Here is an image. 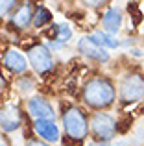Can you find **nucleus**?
<instances>
[{
  "instance_id": "nucleus-1",
  "label": "nucleus",
  "mask_w": 144,
  "mask_h": 146,
  "mask_svg": "<svg viewBox=\"0 0 144 146\" xmlns=\"http://www.w3.org/2000/svg\"><path fill=\"white\" fill-rule=\"evenodd\" d=\"M116 102V85L107 76H92L89 78L81 87V104L90 109L92 113L96 111H105L113 107Z\"/></svg>"
},
{
  "instance_id": "nucleus-2",
  "label": "nucleus",
  "mask_w": 144,
  "mask_h": 146,
  "mask_svg": "<svg viewBox=\"0 0 144 146\" xmlns=\"http://www.w3.org/2000/svg\"><path fill=\"white\" fill-rule=\"evenodd\" d=\"M61 128H63V135H65L67 141L81 144L90 135L87 111L83 107L76 106V104L65 106L61 109Z\"/></svg>"
},
{
  "instance_id": "nucleus-3",
  "label": "nucleus",
  "mask_w": 144,
  "mask_h": 146,
  "mask_svg": "<svg viewBox=\"0 0 144 146\" xmlns=\"http://www.w3.org/2000/svg\"><path fill=\"white\" fill-rule=\"evenodd\" d=\"M116 98L124 106H133L144 98V74L139 70H127L116 87Z\"/></svg>"
},
{
  "instance_id": "nucleus-4",
  "label": "nucleus",
  "mask_w": 144,
  "mask_h": 146,
  "mask_svg": "<svg viewBox=\"0 0 144 146\" xmlns=\"http://www.w3.org/2000/svg\"><path fill=\"white\" fill-rule=\"evenodd\" d=\"M89 131L100 143H111L118 133V122L107 111H96L89 115Z\"/></svg>"
},
{
  "instance_id": "nucleus-5",
  "label": "nucleus",
  "mask_w": 144,
  "mask_h": 146,
  "mask_svg": "<svg viewBox=\"0 0 144 146\" xmlns=\"http://www.w3.org/2000/svg\"><path fill=\"white\" fill-rule=\"evenodd\" d=\"M26 59H28V65L32 67V70L39 76H46L55 67L54 56H52V52L48 50L46 44H43V43L30 44L26 48Z\"/></svg>"
},
{
  "instance_id": "nucleus-6",
  "label": "nucleus",
  "mask_w": 144,
  "mask_h": 146,
  "mask_svg": "<svg viewBox=\"0 0 144 146\" xmlns=\"http://www.w3.org/2000/svg\"><path fill=\"white\" fill-rule=\"evenodd\" d=\"M26 113L35 120H55V109L50 104V100L46 96H41V94H33L26 100L24 104Z\"/></svg>"
},
{
  "instance_id": "nucleus-7",
  "label": "nucleus",
  "mask_w": 144,
  "mask_h": 146,
  "mask_svg": "<svg viewBox=\"0 0 144 146\" xmlns=\"http://www.w3.org/2000/svg\"><path fill=\"white\" fill-rule=\"evenodd\" d=\"M22 126V109L13 102L0 106V131L15 133Z\"/></svg>"
},
{
  "instance_id": "nucleus-8",
  "label": "nucleus",
  "mask_w": 144,
  "mask_h": 146,
  "mask_svg": "<svg viewBox=\"0 0 144 146\" xmlns=\"http://www.w3.org/2000/svg\"><path fill=\"white\" fill-rule=\"evenodd\" d=\"M33 7H35V4H32V2H18L17 7L9 15L7 28L13 30V32H26L32 26Z\"/></svg>"
},
{
  "instance_id": "nucleus-9",
  "label": "nucleus",
  "mask_w": 144,
  "mask_h": 146,
  "mask_svg": "<svg viewBox=\"0 0 144 146\" xmlns=\"http://www.w3.org/2000/svg\"><path fill=\"white\" fill-rule=\"evenodd\" d=\"M32 129L37 135V139L44 141V143H48L52 146L55 143H59V141H63L61 128H59V124L55 120H35L32 124Z\"/></svg>"
},
{
  "instance_id": "nucleus-10",
  "label": "nucleus",
  "mask_w": 144,
  "mask_h": 146,
  "mask_svg": "<svg viewBox=\"0 0 144 146\" xmlns=\"http://www.w3.org/2000/svg\"><path fill=\"white\" fill-rule=\"evenodd\" d=\"M2 65L7 72H11L13 76H24L28 70V59L24 54H20L17 48L9 46L4 50L2 54Z\"/></svg>"
},
{
  "instance_id": "nucleus-11",
  "label": "nucleus",
  "mask_w": 144,
  "mask_h": 146,
  "mask_svg": "<svg viewBox=\"0 0 144 146\" xmlns=\"http://www.w3.org/2000/svg\"><path fill=\"white\" fill-rule=\"evenodd\" d=\"M76 50H78V52L81 54L85 59H90V61H94V63H100V65L109 63V59H111V56H109L107 50L96 46V44H94L87 35L81 37V39L78 41V44H76Z\"/></svg>"
},
{
  "instance_id": "nucleus-12",
  "label": "nucleus",
  "mask_w": 144,
  "mask_h": 146,
  "mask_svg": "<svg viewBox=\"0 0 144 146\" xmlns=\"http://www.w3.org/2000/svg\"><path fill=\"white\" fill-rule=\"evenodd\" d=\"M122 24H124V15L122 9L116 6L107 7L105 13L102 15V28H104V32L111 33V35H116L122 30Z\"/></svg>"
},
{
  "instance_id": "nucleus-13",
  "label": "nucleus",
  "mask_w": 144,
  "mask_h": 146,
  "mask_svg": "<svg viewBox=\"0 0 144 146\" xmlns=\"http://www.w3.org/2000/svg\"><path fill=\"white\" fill-rule=\"evenodd\" d=\"M87 37H89L96 46H100V48H104V50H116V48L122 46V41H120L116 35H111V33L102 32V30L90 32Z\"/></svg>"
},
{
  "instance_id": "nucleus-14",
  "label": "nucleus",
  "mask_w": 144,
  "mask_h": 146,
  "mask_svg": "<svg viewBox=\"0 0 144 146\" xmlns=\"http://www.w3.org/2000/svg\"><path fill=\"white\" fill-rule=\"evenodd\" d=\"M72 26L69 22H59V24H50V30L46 32V37L48 41H55V43H61V44H67V41L72 39Z\"/></svg>"
},
{
  "instance_id": "nucleus-15",
  "label": "nucleus",
  "mask_w": 144,
  "mask_h": 146,
  "mask_svg": "<svg viewBox=\"0 0 144 146\" xmlns=\"http://www.w3.org/2000/svg\"><path fill=\"white\" fill-rule=\"evenodd\" d=\"M52 21H54L52 11L48 9L46 6H43V4H35V7H33V19H32L33 28L43 30V28H46V26H50Z\"/></svg>"
},
{
  "instance_id": "nucleus-16",
  "label": "nucleus",
  "mask_w": 144,
  "mask_h": 146,
  "mask_svg": "<svg viewBox=\"0 0 144 146\" xmlns=\"http://www.w3.org/2000/svg\"><path fill=\"white\" fill-rule=\"evenodd\" d=\"M35 80L32 78V76H20V78L17 80V91L20 96H26V94H33V91H35Z\"/></svg>"
},
{
  "instance_id": "nucleus-17",
  "label": "nucleus",
  "mask_w": 144,
  "mask_h": 146,
  "mask_svg": "<svg viewBox=\"0 0 144 146\" xmlns=\"http://www.w3.org/2000/svg\"><path fill=\"white\" fill-rule=\"evenodd\" d=\"M17 4L18 2H15V0H0V21L7 15H11V11L17 7Z\"/></svg>"
},
{
  "instance_id": "nucleus-18",
  "label": "nucleus",
  "mask_w": 144,
  "mask_h": 146,
  "mask_svg": "<svg viewBox=\"0 0 144 146\" xmlns=\"http://www.w3.org/2000/svg\"><path fill=\"white\" fill-rule=\"evenodd\" d=\"M6 91H7V80H6V76L2 74V70H0V98L6 94Z\"/></svg>"
},
{
  "instance_id": "nucleus-19",
  "label": "nucleus",
  "mask_w": 144,
  "mask_h": 146,
  "mask_svg": "<svg viewBox=\"0 0 144 146\" xmlns=\"http://www.w3.org/2000/svg\"><path fill=\"white\" fill-rule=\"evenodd\" d=\"M26 146H52V144L44 143L41 139H30V141H26Z\"/></svg>"
},
{
  "instance_id": "nucleus-20",
  "label": "nucleus",
  "mask_w": 144,
  "mask_h": 146,
  "mask_svg": "<svg viewBox=\"0 0 144 146\" xmlns=\"http://www.w3.org/2000/svg\"><path fill=\"white\" fill-rule=\"evenodd\" d=\"M85 146H115L113 143H100V141H90V143H87Z\"/></svg>"
},
{
  "instance_id": "nucleus-21",
  "label": "nucleus",
  "mask_w": 144,
  "mask_h": 146,
  "mask_svg": "<svg viewBox=\"0 0 144 146\" xmlns=\"http://www.w3.org/2000/svg\"><path fill=\"white\" fill-rule=\"evenodd\" d=\"M83 6L85 7H102V6H105V2H83Z\"/></svg>"
},
{
  "instance_id": "nucleus-22",
  "label": "nucleus",
  "mask_w": 144,
  "mask_h": 146,
  "mask_svg": "<svg viewBox=\"0 0 144 146\" xmlns=\"http://www.w3.org/2000/svg\"><path fill=\"white\" fill-rule=\"evenodd\" d=\"M0 146H13V144H11V141L6 135H0Z\"/></svg>"
},
{
  "instance_id": "nucleus-23",
  "label": "nucleus",
  "mask_w": 144,
  "mask_h": 146,
  "mask_svg": "<svg viewBox=\"0 0 144 146\" xmlns=\"http://www.w3.org/2000/svg\"><path fill=\"white\" fill-rule=\"evenodd\" d=\"M116 146H131V143H129V141H118V143H116Z\"/></svg>"
},
{
  "instance_id": "nucleus-24",
  "label": "nucleus",
  "mask_w": 144,
  "mask_h": 146,
  "mask_svg": "<svg viewBox=\"0 0 144 146\" xmlns=\"http://www.w3.org/2000/svg\"><path fill=\"white\" fill-rule=\"evenodd\" d=\"M142 102H144V98H142Z\"/></svg>"
},
{
  "instance_id": "nucleus-25",
  "label": "nucleus",
  "mask_w": 144,
  "mask_h": 146,
  "mask_svg": "<svg viewBox=\"0 0 144 146\" xmlns=\"http://www.w3.org/2000/svg\"><path fill=\"white\" fill-rule=\"evenodd\" d=\"M142 30H144V28H142Z\"/></svg>"
}]
</instances>
